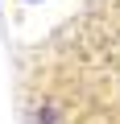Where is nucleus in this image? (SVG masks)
Segmentation results:
<instances>
[{"mask_svg": "<svg viewBox=\"0 0 120 124\" xmlns=\"http://www.w3.org/2000/svg\"><path fill=\"white\" fill-rule=\"evenodd\" d=\"M25 4H41V0H25Z\"/></svg>", "mask_w": 120, "mask_h": 124, "instance_id": "1", "label": "nucleus"}]
</instances>
